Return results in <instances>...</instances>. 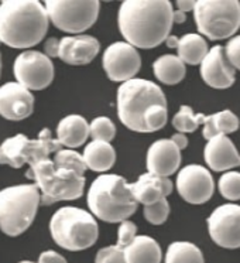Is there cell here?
Here are the masks:
<instances>
[{
  "instance_id": "obj_5",
  "label": "cell",
  "mask_w": 240,
  "mask_h": 263,
  "mask_svg": "<svg viewBox=\"0 0 240 263\" xmlns=\"http://www.w3.org/2000/svg\"><path fill=\"white\" fill-rule=\"evenodd\" d=\"M41 191V204L52 205L58 201L78 200L84 194L85 177L79 173L57 167L51 159L31 164L26 173Z\"/></svg>"
},
{
  "instance_id": "obj_15",
  "label": "cell",
  "mask_w": 240,
  "mask_h": 263,
  "mask_svg": "<svg viewBox=\"0 0 240 263\" xmlns=\"http://www.w3.org/2000/svg\"><path fill=\"white\" fill-rule=\"evenodd\" d=\"M201 77L206 85L215 89H226L236 81V69L229 63L222 46L212 47L201 64Z\"/></svg>"
},
{
  "instance_id": "obj_31",
  "label": "cell",
  "mask_w": 240,
  "mask_h": 263,
  "mask_svg": "<svg viewBox=\"0 0 240 263\" xmlns=\"http://www.w3.org/2000/svg\"><path fill=\"white\" fill-rule=\"evenodd\" d=\"M219 193L229 201L240 200V173L226 172L221 176L217 183Z\"/></svg>"
},
{
  "instance_id": "obj_37",
  "label": "cell",
  "mask_w": 240,
  "mask_h": 263,
  "mask_svg": "<svg viewBox=\"0 0 240 263\" xmlns=\"http://www.w3.org/2000/svg\"><path fill=\"white\" fill-rule=\"evenodd\" d=\"M37 263H67V260L55 251H46L41 253Z\"/></svg>"
},
{
  "instance_id": "obj_25",
  "label": "cell",
  "mask_w": 240,
  "mask_h": 263,
  "mask_svg": "<svg viewBox=\"0 0 240 263\" xmlns=\"http://www.w3.org/2000/svg\"><path fill=\"white\" fill-rule=\"evenodd\" d=\"M240 120L232 110H222L217 114L205 116L204 127H202V136L209 142L211 139L216 138L219 135L233 133L239 129Z\"/></svg>"
},
{
  "instance_id": "obj_12",
  "label": "cell",
  "mask_w": 240,
  "mask_h": 263,
  "mask_svg": "<svg viewBox=\"0 0 240 263\" xmlns=\"http://www.w3.org/2000/svg\"><path fill=\"white\" fill-rule=\"evenodd\" d=\"M102 65L109 80L123 84L134 80L142 67V58L136 47L126 41H117L105 50Z\"/></svg>"
},
{
  "instance_id": "obj_44",
  "label": "cell",
  "mask_w": 240,
  "mask_h": 263,
  "mask_svg": "<svg viewBox=\"0 0 240 263\" xmlns=\"http://www.w3.org/2000/svg\"><path fill=\"white\" fill-rule=\"evenodd\" d=\"M0 71H2V55H0Z\"/></svg>"
},
{
  "instance_id": "obj_30",
  "label": "cell",
  "mask_w": 240,
  "mask_h": 263,
  "mask_svg": "<svg viewBox=\"0 0 240 263\" xmlns=\"http://www.w3.org/2000/svg\"><path fill=\"white\" fill-rule=\"evenodd\" d=\"M89 130H91V138L93 140L106 142V143H110L116 136V126L108 116L95 118L89 125Z\"/></svg>"
},
{
  "instance_id": "obj_7",
  "label": "cell",
  "mask_w": 240,
  "mask_h": 263,
  "mask_svg": "<svg viewBox=\"0 0 240 263\" xmlns=\"http://www.w3.org/2000/svg\"><path fill=\"white\" fill-rule=\"evenodd\" d=\"M41 204L35 184H20L0 190V229L9 236H18L30 228Z\"/></svg>"
},
{
  "instance_id": "obj_13",
  "label": "cell",
  "mask_w": 240,
  "mask_h": 263,
  "mask_svg": "<svg viewBox=\"0 0 240 263\" xmlns=\"http://www.w3.org/2000/svg\"><path fill=\"white\" fill-rule=\"evenodd\" d=\"M208 231L217 246L225 249L240 248V205L217 206L208 218Z\"/></svg>"
},
{
  "instance_id": "obj_34",
  "label": "cell",
  "mask_w": 240,
  "mask_h": 263,
  "mask_svg": "<svg viewBox=\"0 0 240 263\" xmlns=\"http://www.w3.org/2000/svg\"><path fill=\"white\" fill-rule=\"evenodd\" d=\"M95 263H126L125 249L117 245L102 248L96 253Z\"/></svg>"
},
{
  "instance_id": "obj_41",
  "label": "cell",
  "mask_w": 240,
  "mask_h": 263,
  "mask_svg": "<svg viewBox=\"0 0 240 263\" xmlns=\"http://www.w3.org/2000/svg\"><path fill=\"white\" fill-rule=\"evenodd\" d=\"M185 20H187L185 13L181 12V10H174V23L181 24V23H184Z\"/></svg>"
},
{
  "instance_id": "obj_1",
  "label": "cell",
  "mask_w": 240,
  "mask_h": 263,
  "mask_svg": "<svg viewBox=\"0 0 240 263\" xmlns=\"http://www.w3.org/2000/svg\"><path fill=\"white\" fill-rule=\"evenodd\" d=\"M117 24L126 43L136 48H155L170 37L174 9L168 0H126L117 14Z\"/></svg>"
},
{
  "instance_id": "obj_43",
  "label": "cell",
  "mask_w": 240,
  "mask_h": 263,
  "mask_svg": "<svg viewBox=\"0 0 240 263\" xmlns=\"http://www.w3.org/2000/svg\"><path fill=\"white\" fill-rule=\"evenodd\" d=\"M20 263H34V262H30V260H22Z\"/></svg>"
},
{
  "instance_id": "obj_32",
  "label": "cell",
  "mask_w": 240,
  "mask_h": 263,
  "mask_svg": "<svg viewBox=\"0 0 240 263\" xmlns=\"http://www.w3.org/2000/svg\"><path fill=\"white\" fill-rule=\"evenodd\" d=\"M168 119V109L164 105H154L150 109L147 115L144 116V125H146V132L153 133L163 129Z\"/></svg>"
},
{
  "instance_id": "obj_42",
  "label": "cell",
  "mask_w": 240,
  "mask_h": 263,
  "mask_svg": "<svg viewBox=\"0 0 240 263\" xmlns=\"http://www.w3.org/2000/svg\"><path fill=\"white\" fill-rule=\"evenodd\" d=\"M178 43H179V39H178V37H175V35H170V37H168L166 41V44L168 48H177Z\"/></svg>"
},
{
  "instance_id": "obj_16",
  "label": "cell",
  "mask_w": 240,
  "mask_h": 263,
  "mask_svg": "<svg viewBox=\"0 0 240 263\" xmlns=\"http://www.w3.org/2000/svg\"><path fill=\"white\" fill-rule=\"evenodd\" d=\"M34 97L18 82L0 86V116L7 120H23L33 114Z\"/></svg>"
},
{
  "instance_id": "obj_14",
  "label": "cell",
  "mask_w": 240,
  "mask_h": 263,
  "mask_svg": "<svg viewBox=\"0 0 240 263\" xmlns=\"http://www.w3.org/2000/svg\"><path fill=\"white\" fill-rule=\"evenodd\" d=\"M177 190L183 200L199 205L211 200L215 183L208 168L199 164H188L178 172Z\"/></svg>"
},
{
  "instance_id": "obj_18",
  "label": "cell",
  "mask_w": 240,
  "mask_h": 263,
  "mask_svg": "<svg viewBox=\"0 0 240 263\" xmlns=\"http://www.w3.org/2000/svg\"><path fill=\"white\" fill-rule=\"evenodd\" d=\"M99 50L101 44L92 35H68L59 40L58 58L69 65H86L92 63Z\"/></svg>"
},
{
  "instance_id": "obj_10",
  "label": "cell",
  "mask_w": 240,
  "mask_h": 263,
  "mask_svg": "<svg viewBox=\"0 0 240 263\" xmlns=\"http://www.w3.org/2000/svg\"><path fill=\"white\" fill-rule=\"evenodd\" d=\"M44 6L57 29L79 35L96 23L101 3L96 0H47Z\"/></svg>"
},
{
  "instance_id": "obj_8",
  "label": "cell",
  "mask_w": 240,
  "mask_h": 263,
  "mask_svg": "<svg viewBox=\"0 0 240 263\" xmlns=\"http://www.w3.org/2000/svg\"><path fill=\"white\" fill-rule=\"evenodd\" d=\"M198 31L209 40H225L240 29V2L198 0L194 9Z\"/></svg>"
},
{
  "instance_id": "obj_20",
  "label": "cell",
  "mask_w": 240,
  "mask_h": 263,
  "mask_svg": "<svg viewBox=\"0 0 240 263\" xmlns=\"http://www.w3.org/2000/svg\"><path fill=\"white\" fill-rule=\"evenodd\" d=\"M172 189L174 185L170 178L158 177L151 173H144L137 178L136 183L132 184L134 198L144 206L153 205L163 198H167L172 193Z\"/></svg>"
},
{
  "instance_id": "obj_17",
  "label": "cell",
  "mask_w": 240,
  "mask_h": 263,
  "mask_svg": "<svg viewBox=\"0 0 240 263\" xmlns=\"http://www.w3.org/2000/svg\"><path fill=\"white\" fill-rule=\"evenodd\" d=\"M181 160V150L171 139H158L147 150L146 166L151 174L168 178L179 168Z\"/></svg>"
},
{
  "instance_id": "obj_9",
  "label": "cell",
  "mask_w": 240,
  "mask_h": 263,
  "mask_svg": "<svg viewBox=\"0 0 240 263\" xmlns=\"http://www.w3.org/2000/svg\"><path fill=\"white\" fill-rule=\"evenodd\" d=\"M63 149L58 139H52L50 129H43L37 139H29L26 135H16L6 139L0 146V164L20 168L24 164L50 159V156Z\"/></svg>"
},
{
  "instance_id": "obj_33",
  "label": "cell",
  "mask_w": 240,
  "mask_h": 263,
  "mask_svg": "<svg viewBox=\"0 0 240 263\" xmlns=\"http://www.w3.org/2000/svg\"><path fill=\"white\" fill-rule=\"evenodd\" d=\"M170 204L167 198H163L158 202H155L153 205L144 206V218L147 219V222L153 223V225H161L167 221V218L170 215Z\"/></svg>"
},
{
  "instance_id": "obj_2",
  "label": "cell",
  "mask_w": 240,
  "mask_h": 263,
  "mask_svg": "<svg viewBox=\"0 0 240 263\" xmlns=\"http://www.w3.org/2000/svg\"><path fill=\"white\" fill-rule=\"evenodd\" d=\"M50 18L37 0H5L0 3V41L12 48L37 46L47 34Z\"/></svg>"
},
{
  "instance_id": "obj_28",
  "label": "cell",
  "mask_w": 240,
  "mask_h": 263,
  "mask_svg": "<svg viewBox=\"0 0 240 263\" xmlns=\"http://www.w3.org/2000/svg\"><path fill=\"white\" fill-rule=\"evenodd\" d=\"M205 115L194 114V110L188 105H183L178 110L175 116L172 118V126L174 129L178 130V133H192L199 125H204Z\"/></svg>"
},
{
  "instance_id": "obj_21",
  "label": "cell",
  "mask_w": 240,
  "mask_h": 263,
  "mask_svg": "<svg viewBox=\"0 0 240 263\" xmlns=\"http://www.w3.org/2000/svg\"><path fill=\"white\" fill-rule=\"evenodd\" d=\"M89 136V123L81 115H68L59 120L57 126L58 142L68 149H76L82 146Z\"/></svg>"
},
{
  "instance_id": "obj_39",
  "label": "cell",
  "mask_w": 240,
  "mask_h": 263,
  "mask_svg": "<svg viewBox=\"0 0 240 263\" xmlns=\"http://www.w3.org/2000/svg\"><path fill=\"white\" fill-rule=\"evenodd\" d=\"M171 140L172 143L177 146L178 149L179 150H184L187 146H188V139H187V136L184 135V133H174L171 136Z\"/></svg>"
},
{
  "instance_id": "obj_19",
  "label": "cell",
  "mask_w": 240,
  "mask_h": 263,
  "mask_svg": "<svg viewBox=\"0 0 240 263\" xmlns=\"http://www.w3.org/2000/svg\"><path fill=\"white\" fill-rule=\"evenodd\" d=\"M204 159L213 172H228L240 164L239 153L226 135H219L206 143Z\"/></svg>"
},
{
  "instance_id": "obj_29",
  "label": "cell",
  "mask_w": 240,
  "mask_h": 263,
  "mask_svg": "<svg viewBox=\"0 0 240 263\" xmlns=\"http://www.w3.org/2000/svg\"><path fill=\"white\" fill-rule=\"evenodd\" d=\"M54 164L57 167H64V168H69L74 172L79 173L81 176H84L86 172V163L84 160V156L79 155L78 152L72 149H61L54 155Z\"/></svg>"
},
{
  "instance_id": "obj_35",
  "label": "cell",
  "mask_w": 240,
  "mask_h": 263,
  "mask_svg": "<svg viewBox=\"0 0 240 263\" xmlns=\"http://www.w3.org/2000/svg\"><path fill=\"white\" fill-rule=\"evenodd\" d=\"M137 236V225L132 221H125L120 223L119 231H117V243L120 248H126L132 243Z\"/></svg>"
},
{
  "instance_id": "obj_40",
  "label": "cell",
  "mask_w": 240,
  "mask_h": 263,
  "mask_svg": "<svg viewBox=\"0 0 240 263\" xmlns=\"http://www.w3.org/2000/svg\"><path fill=\"white\" fill-rule=\"evenodd\" d=\"M175 5L178 6V10L187 13V12H191V10H194L196 2H194V0H178Z\"/></svg>"
},
{
  "instance_id": "obj_11",
  "label": "cell",
  "mask_w": 240,
  "mask_h": 263,
  "mask_svg": "<svg viewBox=\"0 0 240 263\" xmlns=\"http://www.w3.org/2000/svg\"><path fill=\"white\" fill-rule=\"evenodd\" d=\"M13 72L18 84L30 91H41L54 80V64L44 52L23 51L14 61Z\"/></svg>"
},
{
  "instance_id": "obj_27",
  "label": "cell",
  "mask_w": 240,
  "mask_h": 263,
  "mask_svg": "<svg viewBox=\"0 0 240 263\" xmlns=\"http://www.w3.org/2000/svg\"><path fill=\"white\" fill-rule=\"evenodd\" d=\"M164 263H205L204 255L191 242H172L167 248Z\"/></svg>"
},
{
  "instance_id": "obj_22",
  "label": "cell",
  "mask_w": 240,
  "mask_h": 263,
  "mask_svg": "<svg viewBox=\"0 0 240 263\" xmlns=\"http://www.w3.org/2000/svg\"><path fill=\"white\" fill-rule=\"evenodd\" d=\"M126 263H161L163 253L157 240L147 235H137L132 243L125 248Z\"/></svg>"
},
{
  "instance_id": "obj_4",
  "label": "cell",
  "mask_w": 240,
  "mask_h": 263,
  "mask_svg": "<svg viewBox=\"0 0 240 263\" xmlns=\"http://www.w3.org/2000/svg\"><path fill=\"white\" fill-rule=\"evenodd\" d=\"M154 105L167 106V99L163 89L151 81L134 78L123 82L117 89V115L130 130L147 133L144 116Z\"/></svg>"
},
{
  "instance_id": "obj_24",
  "label": "cell",
  "mask_w": 240,
  "mask_h": 263,
  "mask_svg": "<svg viewBox=\"0 0 240 263\" xmlns=\"http://www.w3.org/2000/svg\"><path fill=\"white\" fill-rule=\"evenodd\" d=\"M209 52L205 39L201 34L189 33L179 39L177 47V55L184 64L201 65Z\"/></svg>"
},
{
  "instance_id": "obj_6",
  "label": "cell",
  "mask_w": 240,
  "mask_h": 263,
  "mask_svg": "<svg viewBox=\"0 0 240 263\" xmlns=\"http://www.w3.org/2000/svg\"><path fill=\"white\" fill-rule=\"evenodd\" d=\"M50 232L58 246L78 252L96 243L99 227L91 212L78 206H63L52 215Z\"/></svg>"
},
{
  "instance_id": "obj_36",
  "label": "cell",
  "mask_w": 240,
  "mask_h": 263,
  "mask_svg": "<svg viewBox=\"0 0 240 263\" xmlns=\"http://www.w3.org/2000/svg\"><path fill=\"white\" fill-rule=\"evenodd\" d=\"M225 52L232 67L240 71V35L232 37L228 41V46L225 47Z\"/></svg>"
},
{
  "instance_id": "obj_23",
  "label": "cell",
  "mask_w": 240,
  "mask_h": 263,
  "mask_svg": "<svg viewBox=\"0 0 240 263\" xmlns=\"http://www.w3.org/2000/svg\"><path fill=\"white\" fill-rule=\"evenodd\" d=\"M84 160L86 167L96 173H105L113 167L116 161V150L110 143L92 140L84 150Z\"/></svg>"
},
{
  "instance_id": "obj_38",
  "label": "cell",
  "mask_w": 240,
  "mask_h": 263,
  "mask_svg": "<svg viewBox=\"0 0 240 263\" xmlns=\"http://www.w3.org/2000/svg\"><path fill=\"white\" fill-rule=\"evenodd\" d=\"M44 51H46V55L50 58L58 57L59 54V40L57 39H48L44 44Z\"/></svg>"
},
{
  "instance_id": "obj_3",
  "label": "cell",
  "mask_w": 240,
  "mask_h": 263,
  "mask_svg": "<svg viewBox=\"0 0 240 263\" xmlns=\"http://www.w3.org/2000/svg\"><path fill=\"white\" fill-rule=\"evenodd\" d=\"M88 206L92 215L109 223L125 222L137 210L132 184L117 174H102L88 191Z\"/></svg>"
},
{
  "instance_id": "obj_26",
  "label": "cell",
  "mask_w": 240,
  "mask_h": 263,
  "mask_svg": "<svg viewBox=\"0 0 240 263\" xmlns=\"http://www.w3.org/2000/svg\"><path fill=\"white\" fill-rule=\"evenodd\" d=\"M153 71L157 80L166 85H177L185 77V64L178 55L166 54L161 55L153 64Z\"/></svg>"
}]
</instances>
